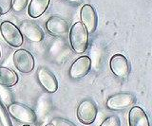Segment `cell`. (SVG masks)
I'll return each instance as SVG.
<instances>
[{"label":"cell","mask_w":152,"mask_h":126,"mask_svg":"<svg viewBox=\"0 0 152 126\" xmlns=\"http://www.w3.org/2000/svg\"><path fill=\"white\" fill-rule=\"evenodd\" d=\"M18 82L17 74L11 68L0 67V85L6 87L15 85Z\"/></svg>","instance_id":"14"},{"label":"cell","mask_w":152,"mask_h":126,"mask_svg":"<svg viewBox=\"0 0 152 126\" xmlns=\"http://www.w3.org/2000/svg\"><path fill=\"white\" fill-rule=\"evenodd\" d=\"M18 30H20L21 34L25 36L28 40L34 42V43H39L44 38V32L41 30L40 26L32 21H22L19 24Z\"/></svg>","instance_id":"7"},{"label":"cell","mask_w":152,"mask_h":126,"mask_svg":"<svg viewBox=\"0 0 152 126\" xmlns=\"http://www.w3.org/2000/svg\"><path fill=\"white\" fill-rule=\"evenodd\" d=\"M37 79L47 92L54 93L58 88V83L54 74L44 67H40L37 70Z\"/></svg>","instance_id":"11"},{"label":"cell","mask_w":152,"mask_h":126,"mask_svg":"<svg viewBox=\"0 0 152 126\" xmlns=\"http://www.w3.org/2000/svg\"><path fill=\"white\" fill-rule=\"evenodd\" d=\"M81 23L85 26L88 33H93L97 28L98 17L94 8L89 4H85L81 9Z\"/></svg>","instance_id":"10"},{"label":"cell","mask_w":152,"mask_h":126,"mask_svg":"<svg viewBox=\"0 0 152 126\" xmlns=\"http://www.w3.org/2000/svg\"><path fill=\"white\" fill-rule=\"evenodd\" d=\"M66 1L70 2V3H79L81 2V0H66Z\"/></svg>","instance_id":"20"},{"label":"cell","mask_w":152,"mask_h":126,"mask_svg":"<svg viewBox=\"0 0 152 126\" xmlns=\"http://www.w3.org/2000/svg\"><path fill=\"white\" fill-rule=\"evenodd\" d=\"M0 57H1V51H0Z\"/></svg>","instance_id":"22"},{"label":"cell","mask_w":152,"mask_h":126,"mask_svg":"<svg viewBox=\"0 0 152 126\" xmlns=\"http://www.w3.org/2000/svg\"><path fill=\"white\" fill-rule=\"evenodd\" d=\"M100 126H120V119L117 116H110L104 119Z\"/></svg>","instance_id":"17"},{"label":"cell","mask_w":152,"mask_h":126,"mask_svg":"<svg viewBox=\"0 0 152 126\" xmlns=\"http://www.w3.org/2000/svg\"><path fill=\"white\" fill-rule=\"evenodd\" d=\"M23 126H31V125H23Z\"/></svg>","instance_id":"23"},{"label":"cell","mask_w":152,"mask_h":126,"mask_svg":"<svg viewBox=\"0 0 152 126\" xmlns=\"http://www.w3.org/2000/svg\"><path fill=\"white\" fill-rule=\"evenodd\" d=\"M27 3L28 0H13V4H12L13 11L15 12H22L27 6Z\"/></svg>","instance_id":"18"},{"label":"cell","mask_w":152,"mask_h":126,"mask_svg":"<svg viewBox=\"0 0 152 126\" xmlns=\"http://www.w3.org/2000/svg\"><path fill=\"white\" fill-rule=\"evenodd\" d=\"M50 0H31L28 6V14L32 18H37L44 13L50 5Z\"/></svg>","instance_id":"15"},{"label":"cell","mask_w":152,"mask_h":126,"mask_svg":"<svg viewBox=\"0 0 152 126\" xmlns=\"http://www.w3.org/2000/svg\"><path fill=\"white\" fill-rule=\"evenodd\" d=\"M13 0H0V15L6 14L12 8Z\"/></svg>","instance_id":"16"},{"label":"cell","mask_w":152,"mask_h":126,"mask_svg":"<svg viewBox=\"0 0 152 126\" xmlns=\"http://www.w3.org/2000/svg\"><path fill=\"white\" fill-rule=\"evenodd\" d=\"M13 63L21 73H31L34 68V59L32 54L26 49H18L13 54Z\"/></svg>","instance_id":"4"},{"label":"cell","mask_w":152,"mask_h":126,"mask_svg":"<svg viewBox=\"0 0 152 126\" xmlns=\"http://www.w3.org/2000/svg\"><path fill=\"white\" fill-rule=\"evenodd\" d=\"M45 126H53L51 123H50V124H47V125H45Z\"/></svg>","instance_id":"21"},{"label":"cell","mask_w":152,"mask_h":126,"mask_svg":"<svg viewBox=\"0 0 152 126\" xmlns=\"http://www.w3.org/2000/svg\"><path fill=\"white\" fill-rule=\"evenodd\" d=\"M51 124L53 126H76L73 124L71 121L65 119H61V118H55L51 120Z\"/></svg>","instance_id":"19"},{"label":"cell","mask_w":152,"mask_h":126,"mask_svg":"<svg viewBox=\"0 0 152 126\" xmlns=\"http://www.w3.org/2000/svg\"><path fill=\"white\" fill-rule=\"evenodd\" d=\"M69 42L71 48L76 53H83L88 45V33L85 26L77 22L71 27L69 31Z\"/></svg>","instance_id":"1"},{"label":"cell","mask_w":152,"mask_h":126,"mask_svg":"<svg viewBox=\"0 0 152 126\" xmlns=\"http://www.w3.org/2000/svg\"><path fill=\"white\" fill-rule=\"evenodd\" d=\"M109 67H110V69L114 75L121 79L126 78L130 72L129 63H128L127 59L122 54H115L112 56L110 62H109Z\"/></svg>","instance_id":"9"},{"label":"cell","mask_w":152,"mask_h":126,"mask_svg":"<svg viewBox=\"0 0 152 126\" xmlns=\"http://www.w3.org/2000/svg\"><path fill=\"white\" fill-rule=\"evenodd\" d=\"M9 113L13 119H15L19 122H22L24 124L30 125L35 122L36 116L30 107L26 106L22 104H10L8 107Z\"/></svg>","instance_id":"2"},{"label":"cell","mask_w":152,"mask_h":126,"mask_svg":"<svg viewBox=\"0 0 152 126\" xmlns=\"http://www.w3.org/2000/svg\"><path fill=\"white\" fill-rule=\"evenodd\" d=\"M0 31L3 36L4 40L7 43L13 46V48H19L23 44V35L21 34L18 28L10 21H4L0 25Z\"/></svg>","instance_id":"3"},{"label":"cell","mask_w":152,"mask_h":126,"mask_svg":"<svg viewBox=\"0 0 152 126\" xmlns=\"http://www.w3.org/2000/svg\"><path fill=\"white\" fill-rule=\"evenodd\" d=\"M91 68V59L88 56H81L74 61L69 68V76L74 80L84 78Z\"/></svg>","instance_id":"8"},{"label":"cell","mask_w":152,"mask_h":126,"mask_svg":"<svg viewBox=\"0 0 152 126\" xmlns=\"http://www.w3.org/2000/svg\"><path fill=\"white\" fill-rule=\"evenodd\" d=\"M129 126H149V121L145 112L139 106L132 107L128 115Z\"/></svg>","instance_id":"13"},{"label":"cell","mask_w":152,"mask_h":126,"mask_svg":"<svg viewBox=\"0 0 152 126\" xmlns=\"http://www.w3.org/2000/svg\"><path fill=\"white\" fill-rule=\"evenodd\" d=\"M97 106L92 101L85 100L80 102L77 108V118L83 124H91L96 119Z\"/></svg>","instance_id":"5"},{"label":"cell","mask_w":152,"mask_h":126,"mask_svg":"<svg viewBox=\"0 0 152 126\" xmlns=\"http://www.w3.org/2000/svg\"><path fill=\"white\" fill-rule=\"evenodd\" d=\"M135 101V97L131 93L122 92L114 94L107 101V107L113 111L124 110L129 107Z\"/></svg>","instance_id":"6"},{"label":"cell","mask_w":152,"mask_h":126,"mask_svg":"<svg viewBox=\"0 0 152 126\" xmlns=\"http://www.w3.org/2000/svg\"><path fill=\"white\" fill-rule=\"evenodd\" d=\"M46 29L51 35L64 37L69 31V24L65 19L59 16H51L46 23Z\"/></svg>","instance_id":"12"}]
</instances>
